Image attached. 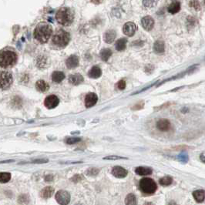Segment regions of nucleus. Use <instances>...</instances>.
I'll return each instance as SVG.
<instances>
[{
    "instance_id": "nucleus-5",
    "label": "nucleus",
    "mask_w": 205,
    "mask_h": 205,
    "mask_svg": "<svg viewBox=\"0 0 205 205\" xmlns=\"http://www.w3.org/2000/svg\"><path fill=\"white\" fill-rule=\"evenodd\" d=\"M140 188L143 193L147 194H152L156 192L157 189V185L153 179L145 177L141 179L140 181Z\"/></svg>"
},
{
    "instance_id": "nucleus-22",
    "label": "nucleus",
    "mask_w": 205,
    "mask_h": 205,
    "mask_svg": "<svg viewBox=\"0 0 205 205\" xmlns=\"http://www.w3.org/2000/svg\"><path fill=\"white\" fill-rule=\"evenodd\" d=\"M193 197L198 203H202L205 199V191L204 190H198L193 192Z\"/></svg>"
},
{
    "instance_id": "nucleus-37",
    "label": "nucleus",
    "mask_w": 205,
    "mask_h": 205,
    "mask_svg": "<svg viewBox=\"0 0 205 205\" xmlns=\"http://www.w3.org/2000/svg\"><path fill=\"white\" fill-rule=\"evenodd\" d=\"M154 4H157V1H143V5L145 7H153Z\"/></svg>"
},
{
    "instance_id": "nucleus-39",
    "label": "nucleus",
    "mask_w": 205,
    "mask_h": 205,
    "mask_svg": "<svg viewBox=\"0 0 205 205\" xmlns=\"http://www.w3.org/2000/svg\"><path fill=\"white\" fill-rule=\"evenodd\" d=\"M49 161V160H46V159H39V160H35V161H32L31 163H47Z\"/></svg>"
},
{
    "instance_id": "nucleus-2",
    "label": "nucleus",
    "mask_w": 205,
    "mask_h": 205,
    "mask_svg": "<svg viewBox=\"0 0 205 205\" xmlns=\"http://www.w3.org/2000/svg\"><path fill=\"white\" fill-rule=\"evenodd\" d=\"M17 62L16 52L11 49H4L0 52V67L8 68L13 67Z\"/></svg>"
},
{
    "instance_id": "nucleus-47",
    "label": "nucleus",
    "mask_w": 205,
    "mask_h": 205,
    "mask_svg": "<svg viewBox=\"0 0 205 205\" xmlns=\"http://www.w3.org/2000/svg\"><path fill=\"white\" fill-rule=\"evenodd\" d=\"M92 3H96V4H99V3H101V2H100V1H93Z\"/></svg>"
},
{
    "instance_id": "nucleus-46",
    "label": "nucleus",
    "mask_w": 205,
    "mask_h": 205,
    "mask_svg": "<svg viewBox=\"0 0 205 205\" xmlns=\"http://www.w3.org/2000/svg\"><path fill=\"white\" fill-rule=\"evenodd\" d=\"M14 161L13 160H9V161H1L0 163H11V162H13Z\"/></svg>"
},
{
    "instance_id": "nucleus-38",
    "label": "nucleus",
    "mask_w": 205,
    "mask_h": 205,
    "mask_svg": "<svg viewBox=\"0 0 205 205\" xmlns=\"http://www.w3.org/2000/svg\"><path fill=\"white\" fill-rule=\"evenodd\" d=\"M117 88L120 90H123L126 88V82L124 79H121L117 83Z\"/></svg>"
},
{
    "instance_id": "nucleus-24",
    "label": "nucleus",
    "mask_w": 205,
    "mask_h": 205,
    "mask_svg": "<svg viewBox=\"0 0 205 205\" xmlns=\"http://www.w3.org/2000/svg\"><path fill=\"white\" fill-rule=\"evenodd\" d=\"M54 191V188H52V187H50V186L46 187L44 189H42V191H41V197L43 198H46V199L51 198L53 195Z\"/></svg>"
},
{
    "instance_id": "nucleus-25",
    "label": "nucleus",
    "mask_w": 205,
    "mask_h": 205,
    "mask_svg": "<svg viewBox=\"0 0 205 205\" xmlns=\"http://www.w3.org/2000/svg\"><path fill=\"white\" fill-rule=\"evenodd\" d=\"M64 78L65 75L63 72H54L52 75V81L55 82V83H60V82H62L64 79Z\"/></svg>"
},
{
    "instance_id": "nucleus-36",
    "label": "nucleus",
    "mask_w": 205,
    "mask_h": 205,
    "mask_svg": "<svg viewBox=\"0 0 205 205\" xmlns=\"http://www.w3.org/2000/svg\"><path fill=\"white\" fill-rule=\"evenodd\" d=\"M190 5L191 7L194 8L197 11L200 9V3L198 1H190Z\"/></svg>"
},
{
    "instance_id": "nucleus-44",
    "label": "nucleus",
    "mask_w": 205,
    "mask_h": 205,
    "mask_svg": "<svg viewBox=\"0 0 205 205\" xmlns=\"http://www.w3.org/2000/svg\"><path fill=\"white\" fill-rule=\"evenodd\" d=\"M200 159L203 163H205V154H201L200 157Z\"/></svg>"
},
{
    "instance_id": "nucleus-50",
    "label": "nucleus",
    "mask_w": 205,
    "mask_h": 205,
    "mask_svg": "<svg viewBox=\"0 0 205 205\" xmlns=\"http://www.w3.org/2000/svg\"><path fill=\"white\" fill-rule=\"evenodd\" d=\"M204 59H205V57H204Z\"/></svg>"
},
{
    "instance_id": "nucleus-41",
    "label": "nucleus",
    "mask_w": 205,
    "mask_h": 205,
    "mask_svg": "<svg viewBox=\"0 0 205 205\" xmlns=\"http://www.w3.org/2000/svg\"><path fill=\"white\" fill-rule=\"evenodd\" d=\"M143 41H140V40H138V41H134V42H133V43H132V45L133 46H142L143 44H140V42H142Z\"/></svg>"
},
{
    "instance_id": "nucleus-32",
    "label": "nucleus",
    "mask_w": 205,
    "mask_h": 205,
    "mask_svg": "<svg viewBox=\"0 0 205 205\" xmlns=\"http://www.w3.org/2000/svg\"><path fill=\"white\" fill-rule=\"evenodd\" d=\"M99 169L96 167H91L87 171V174L89 176H96L99 173Z\"/></svg>"
},
{
    "instance_id": "nucleus-13",
    "label": "nucleus",
    "mask_w": 205,
    "mask_h": 205,
    "mask_svg": "<svg viewBox=\"0 0 205 205\" xmlns=\"http://www.w3.org/2000/svg\"><path fill=\"white\" fill-rule=\"evenodd\" d=\"M98 101V96L94 93H89L85 97V106L89 108L93 106Z\"/></svg>"
},
{
    "instance_id": "nucleus-17",
    "label": "nucleus",
    "mask_w": 205,
    "mask_h": 205,
    "mask_svg": "<svg viewBox=\"0 0 205 205\" xmlns=\"http://www.w3.org/2000/svg\"><path fill=\"white\" fill-rule=\"evenodd\" d=\"M153 51L157 54H161L163 53L165 51V45H164V42L162 40H157L154 44H153Z\"/></svg>"
},
{
    "instance_id": "nucleus-1",
    "label": "nucleus",
    "mask_w": 205,
    "mask_h": 205,
    "mask_svg": "<svg viewBox=\"0 0 205 205\" xmlns=\"http://www.w3.org/2000/svg\"><path fill=\"white\" fill-rule=\"evenodd\" d=\"M52 26L48 23L42 22V23H40L35 28L33 35H34L35 39L37 40L38 42L40 43H46L49 41L50 36H52Z\"/></svg>"
},
{
    "instance_id": "nucleus-11",
    "label": "nucleus",
    "mask_w": 205,
    "mask_h": 205,
    "mask_svg": "<svg viewBox=\"0 0 205 205\" xmlns=\"http://www.w3.org/2000/svg\"><path fill=\"white\" fill-rule=\"evenodd\" d=\"M112 174L116 178H124L128 174V171L126 169L120 166H116L112 169Z\"/></svg>"
},
{
    "instance_id": "nucleus-28",
    "label": "nucleus",
    "mask_w": 205,
    "mask_h": 205,
    "mask_svg": "<svg viewBox=\"0 0 205 205\" xmlns=\"http://www.w3.org/2000/svg\"><path fill=\"white\" fill-rule=\"evenodd\" d=\"M159 182L162 186H169L173 183V178L170 176H166V177L161 178Z\"/></svg>"
},
{
    "instance_id": "nucleus-21",
    "label": "nucleus",
    "mask_w": 205,
    "mask_h": 205,
    "mask_svg": "<svg viewBox=\"0 0 205 205\" xmlns=\"http://www.w3.org/2000/svg\"><path fill=\"white\" fill-rule=\"evenodd\" d=\"M69 81L73 85H76L77 86V85H79V84L82 83L83 82V77L82 75L79 74V73L71 75L69 77Z\"/></svg>"
},
{
    "instance_id": "nucleus-15",
    "label": "nucleus",
    "mask_w": 205,
    "mask_h": 205,
    "mask_svg": "<svg viewBox=\"0 0 205 205\" xmlns=\"http://www.w3.org/2000/svg\"><path fill=\"white\" fill-rule=\"evenodd\" d=\"M116 36V32L115 30H110L108 31H106L104 33V40L105 41V42L106 43H112L114 42Z\"/></svg>"
},
{
    "instance_id": "nucleus-10",
    "label": "nucleus",
    "mask_w": 205,
    "mask_h": 205,
    "mask_svg": "<svg viewBox=\"0 0 205 205\" xmlns=\"http://www.w3.org/2000/svg\"><path fill=\"white\" fill-rule=\"evenodd\" d=\"M141 25L147 31H151L154 26V20L150 15H147L141 19Z\"/></svg>"
},
{
    "instance_id": "nucleus-40",
    "label": "nucleus",
    "mask_w": 205,
    "mask_h": 205,
    "mask_svg": "<svg viewBox=\"0 0 205 205\" xmlns=\"http://www.w3.org/2000/svg\"><path fill=\"white\" fill-rule=\"evenodd\" d=\"M71 180L72 181H73V182H76V183H77V182H78V181H79V180H81V177L77 174V175H75L72 178Z\"/></svg>"
},
{
    "instance_id": "nucleus-27",
    "label": "nucleus",
    "mask_w": 205,
    "mask_h": 205,
    "mask_svg": "<svg viewBox=\"0 0 205 205\" xmlns=\"http://www.w3.org/2000/svg\"><path fill=\"white\" fill-rule=\"evenodd\" d=\"M111 55H112L111 50H110V49H108V48L102 50L101 52H100V57H101L102 60H103V61H105V62L108 61V59L110 58Z\"/></svg>"
},
{
    "instance_id": "nucleus-20",
    "label": "nucleus",
    "mask_w": 205,
    "mask_h": 205,
    "mask_svg": "<svg viewBox=\"0 0 205 205\" xmlns=\"http://www.w3.org/2000/svg\"><path fill=\"white\" fill-rule=\"evenodd\" d=\"M135 172L136 174L140 176H146V175H151L153 171L152 169L150 167H138L135 169Z\"/></svg>"
},
{
    "instance_id": "nucleus-19",
    "label": "nucleus",
    "mask_w": 205,
    "mask_h": 205,
    "mask_svg": "<svg viewBox=\"0 0 205 205\" xmlns=\"http://www.w3.org/2000/svg\"><path fill=\"white\" fill-rule=\"evenodd\" d=\"M36 89L39 92L45 93V92H46L48 89H50V86H49V84L47 83L46 82L42 80V79H40V80L36 82Z\"/></svg>"
},
{
    "instance_id": "nucleus-48",
    "label": "nucleus",
    "mask_w": 205,
    "mask_h": 205,
    "mask_svg": "<svg viewBox=\"0 0 205 205\" xmlns=\"http://www.w3.org/2000/svg\"><path fill=\"white\" fill-rule=\"evenodd\" d=\"M76 205H83V204H77Z\"/></svg>"
},
{
    "instance_id": "nucleus-8",
    "label": "nucleus",
    "mask_w": 205,
    "mask_h": 205,
    "mask_svg": "<svg viewBox=\"0 0 205 205\" xmlns=\"http://www.w3.org/2000/svg\"><path fill=\"white\" fill-rule=\"evenodd\" d=\"M137 30V26L133 22H126L124 26H123V32L126 36H133L136 33Z\"/></svg>"
},
{
    "instance_id": "nucleus-33",
    "label": "nucleus",
    "mask_w": 205,
    "mask_h": 205,
    "mask_svg": "<svg viewBox=\"0 0 205 205\" xmlns=\"http://www.w3.org/2000/svg\"><path fill=\"white\" fill-rule=\"evenodd\" d=\"M81 140V139L79 137H69L66 140V143L67 144H75V143H78Z\"/></svg>"
},
{
    "instance_id": "nucleus-42",
    "label": "nucleus",
    "mask_w": 205,
    "mask_h": 205,
    "mask_svg": "<svg viewBox=\"0 0 205 205\" xmlns=\"http://www.w3.org/2000/svg\"><path fill=\"white\" fill-rule=\"evenodd\" d=\"M52 180H53V177H52V175L46 176V178H45V180H46V182H48V181H52Z\"/></svg>"
},
{
    "instance_id": "nucleus-23",
    "label": "nucleus",
    "mask_w": 205,
    "mask_h": 205,
    "mask_svg": "<svg viewBox=\"0 0 205 205\" xmlns=\"http://www.w3.org/2000/svg\"><path fill=\"white\" fill-rule=\"evenodd\" d=\"M126 43H127V40L126 38H121L116 42L115 48L117 51H124L126 48Z\"/></svg>"
},
{
    "instance_id": "nucleus-12",
    "label": "nucleus",
    "mask_w": 205,
    "mask_h": 205,
    "mask_svg": "<svg viewBox=\"0 0 205 205\" xmlns=\"http://www.w3.org/2000/svg\"><path fill=\"white\" fill-rule=\"evenodd\" d=\"M156 126L160 131L166 132L170 130L171 124V122L169 121L167 119H160L157 122Z\"/></svg>"
},
{
    "instance_id": "nucleus-34",
    "label": "nucleus",
    "mask_w": 205,
    "mask_h": 205,
    "mask_svg": "<svg viewBox=\"0 0 205 205\" xmlns=\"http://www.w3.org/2000/svg\"><path fill=\"white\" fill-rule=\"evenodd\" d=\"M143 107H144V102L140 101L137 104H134V106H132L131 109L133 110H140L143 109Z\"/></svg>"
},
{
    "instance_id": "nucleus-29",
    "label": "nucleus",
    "mask_w": 205,
    "mask_h": 205,
    "mask_svg": "<svg viewBox=\"0 0 205 205\" xmlns=\"http://www.w3.org/2000/svg\"><path fill=\"white\" fill-rule=\"evenodd\" d=\"M11 179V173L8 172L0 173V183H5L9 182Z\"/></svg>"
},
{
    "instance_id": "nucleus-6",
    "label": "nucleus",
    "mask_w": 205,
    "mask_h": 205,
    "mask_svg": "<svg viewBox=\"0 0 205 205\" xmlns=\"http://www.w3.org/2000/svg\"><path fill=\"white\" fill-rule=\"evenodd\" d=\"M13 82V75L10 72L0 71V89H6L9 88Z\"/></svg>"
},
{
    "instance_id": "nucleus-31",
    "label": "nucleus",
    "mask_w": 205,
    "mask_h": 205,
    "mask_svg": "<svg viewBox=\"0 0 205 205\" xmlns=\"http://www.w3.org/2000/svg\"><path fill=\"white\" fill-rule=\"evenodd\" d=\"M127 157H120V156L116 155H110L106 156L105 157H104V160H108V161H116V160H126Z\"/></svg>"
},
{
    "instance_id": "nucleus-7",
    "label": "nucleus",
    "mask_w": 205,
    "mask_h": 205,
    "mask_svg": "<svg viewBox=\"0 0 205 205\" xmlns=\"http://www.w3.org/2000/svg\"><path fill=\"white\" fill-rule=\"evenodd\" d=\"M55 198L59 204L67 205L70 202V194L66 190H59L56 194Z\"/></svg>"
},
{
    "instance_id": "nucleus-3",
    "label": "nucleus",
    "mask_w": 205,
    "mask_h": 205,
    "mask_svg": "<svg viewBox=\"0 0 205 205\" xmlns=\"http://www.w3.org/2000/svg\"><path fill=\"white\" fill-rule=\"evenodd\" d=\"M57 22L62 26H69L74 19V13L69 8L63 7L59 9L56 15Z\"/></svg>"
},
{
    "instance_id": "nucleus-14",
    "label": "nucleus",
    "mask_w": 205,
    "mask_h": 205,
    "mask_svg": "<svg viewBox=\"0 0 205 205\" xmlns=\"http://www.w3.org/2000/svg\"><path fill=\"white\" fill-rule=\"evenodd\" d=\"M66 65L69 69H73L79 65V58L76 55H72L67 59Z\"/></svg>"
},
{
    "instance_id": "nucleus-35",
    "label": "nucleus",
    "mask_w": 205,
    "mask_h": 205,
    "mask_svg": "<svg viewBox=\"0 0 205 205\" xmlns=\"http://www.w3.org/2000/svg\"><path fill=\"white\" fill-rule=\"evenodd\" d=\"M187 24H188V26H191V27H194V25L196 24V19H194V17H192V16H188L187 18Z\"/></svg>"
},
{
    "instance_id": "nucleus-45",
    "label": "nucleus",
    "mask_w": 205,
    "mask_h": 205,
    "mask_svg": "<svg viewBox=\"0 0 205 205\" xmlns=\"http://www.w3.org/2000/svg\"><path fill=\"white\" fill-rule=\"evenodd\" d=\"M167 205H177V203H176L175 201H173V200H171L170 202L168 203Z\"/></svg>"
},
{
    "instance_id": "nucleus-43",
    "label": "nucleus",
    "mask_w": 205,
    "mask_h": 205,
    "mask_svg": "<svg viewBox=\"0 0 205 205\" xmlns=\"http://www.w3.org/2000/svg\"><path fill=\"white\" fill-rule=\"evenodd\" d=\"M169 105H170V103H168V104H163V106H159V107H157L156 109H157V110H161V108L163 109V107H164V106H169Z\"/></svg>"
},
{
    "instance_id": "nucleus-4",
    "label": "nucleus",
    "mask_w": 205,
    "mask_h": 205,
    "mask_svg": "<svg viewBox=\"0 0 205 205\" xmlns=\"http://www.w3.org/2000/svg\"><path fill=\"white\" fill-rule=\"evenodd\" d=\"M70 40L69 33L64 30H58L52 36V42L58 48H64L68 45Z\"/></svg>"
},
{
    "instance_id": "nucleus-30",
    "label": "nucleus",
    "mask_w": 205,
    "mask_h": 205,
    "mask_svg": "<svg viewBox=\"0 0 205 205\" xmlns=\"http://www.w3.org/2000/svg\"><path fill=\"white\" fill-rule=\"evenodd\" d=\"M177 160L182 163H188L189 161V157L187 153H180L179 155L177 156Z\"/></svg>"
},
{
    "instance_id": "nucleus-9",
    "label": "nucleus",
    "mask_w": 205,
    "mask_h": 205,
    "mask_svg": "<svg viewBox=\"0 0 205 205\" xmlns=\"http://www.w3.org/2000/svg\"><path fill=\"white\" fill-rule=\"evenodd\" d=\"M59 103V98L55 95H50L46 98L44 101V105L48 109H53L58 106Z\"/></svg>"
},
{
    "instance_id": "nucleus-18",
    "label": "nucleus",
    "mask_w": 205,
    "mask_h": 205,
    "mask_svg": "<svg viewBox=\"0 0 205 205\" xmlns=\"http://www.w3.org/2000/svg\"><path fill=\"white\" fill-rule=\"evenodd\" d=\"M180 10V3L179 1H173L167 8L168 13L171 14H176Z\"/></svg>"
},
{
    "instance_id": "nucleus-49",
    "label": "nucleus",
    "mask_w": 205,
    "mask_h": 205,
    "mask_svg": "<svg viewBox=\"0 0 205 205\" xmlns=\"http://www.w3.org/2000/svg\"><path fill=\"white\" fill-rule=\"evenodd\" d=\"M204 4H205V2H204Z\"/></svg>"
},
{
    "instance_id": "nucleus-26",
    "label": "nucleus",
    "mask_w": 205,
    "mask_h": 205,
    "mask_svg": "<svg viewBox=\"0 0 205 205\" xmlns=\"http://www.w3.org/2000/svg\"><path fill=\"white\" fill-rule=\"evenodd\" d=\"M125 205H137L136 196L134 194H129L125 198Z\"/></svg>"
},
{
    "instance_id": "nucleus-16",
    "label": "nucleus",
    "mask_w": 205,
    "mask_h": 205,
    "mask_svg": "<svg viewBox=\"0 0 205 205\" xmlns=\"http://www.w3.org/2000/svg\"><path fill=\"white\" fill-rule=\"evenodd\" d=\"M101 75L102 70L98 66H94L92 67V69L88 73V76L92 79H98L101 77Z\"/></svg>"
}]
</instances>
